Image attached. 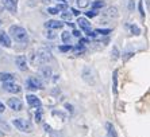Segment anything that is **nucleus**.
<instances>
[{
  "mask_svg": "<svg viewBox=\"0 0 150 137\" xmlns=\"http://www.w3.org/2000/svg\"><path fill=\"white\" fill-rule=\"evenodd\" d=\"M8 31H10L8 35H11V38L15 42H18V43H27L28 42L27 31L23 27H21V26H11Z\"/></svg>",
  "mask_w": 150,
  "mask_h": 137,
  "instance_id": "nucleus-1",
  "label": "nucleus"
},
{
  "mask_svg": "<svg viewBox=\"0 0 150 137\" xmlns=\"http://www.w3.org/2000/svg\"><path fill=\"white\" fill-rule=\"evenodd\" d=\"M12 125L18 130H21V132H26V133L31 132V124L28 122L27 120H23V118H14L12 120Z\"/></svg>",
  "mask_w": 150,
  "mask_h": 137,
  "instance_id": "nucleus-2",
  "label": "nucleus"
},
{
  "mask_svg": "<svg viewBox=\"0 0 150 137\" xmlns=\"http://www.w3.org/2000/svg\"><path fill=\"white\" fill-rule=\"evenodd\" d=\"M52 59V52L47 50V48H39L37 51V61L42 65H45Z\"/></svg>",
  "mask_w": 150,
  "mask_h": 137,
  "instance_id": "nucleus-3",
  "label": "nucleus"
},
{
  "mask_svg": "<svg viewBox=\"0 0 150 137\" xmlns=\"http://www.w3.org/2000/svg\"><path fill=\"white\" fill-rule=\"evenodd\" d=\"M26 85H27V89H30V90H41V89H43V82H42L38 77H30V78L27 79Z\"/></svg>",
  "mask_w": 150,
  "mask_h": 137,
  "instance_id": "nucleus-4",
  "label": "nucleus"
},
{
  "mask_svg": "<svg viewBox=\"0 0 150 137\" xmlns=\"http://www.w3.org/2000/svg\"><path fill=\"white\" fill-rule=\"evenodd\" d=\"M3 89L8 93H12V94H19V93L22 92V86L18 85V83H14V82H4Z\"/></svg>",
  "mask_w": 150,
  "mask_h": 137,
  "instance_id": "nucleus-5",
  "label": "nucleus"
},
{
  "mask_svg": "<svg viewBox=\"0 0 150 137\" xmlns=\"http://www.w3.org/2000/svg\"><path fill=\"white\" fill-rule=\"evenodd\" d=\"M7 105L10 106V109L15 110V112H21L22 109H23V102H22L19 98H10L7 101Z\"/></svg>",
  "mask_w": 150,
  "mask_h": 137,
  "instance_id": "nucleus-6",
  "label": "nucleus"
},
{
  "mask_svg": "<svg viewBox=\"0 0 150 137\" xmlns=\"http://www.w3.org/2000/svg\"><path fill=\"white\" fill-rule=\"evenodd\" d=\"M3 6L11 14L18 12V0H3Z\"/></svg>",
  "mask_w": 150,
  "mask_h": 137,
  "instance_id": "nucleus-7",
  "label": "nucleus"
},
{
  "mask_svg": "<svg viewBox=\"0 0 150 137\" xmlns=\"http://www.w3.org/2000/svg\"><path fill=\"white\" fill-rule=\"evenodd\" d=\"M26 101H27V103L30 105L31 108H41L42 102H41V99L38 98L37 96H34V94H28L27 97H26Z\"/></svg>",
  "mask_w": 150,
  "mask_h": 137,
  "instance_id": "nucleus-8",
  "label": "nucleus"
},
{
  "mask_svg": "<svg viewBox=\"0 0 150 137\" xmlns=\"http://www.w3.org/2000/svg\"><path fill=\"white\" fill-rule=\"evenodd\" d=\"M45 27L47 28V30H61V28L64 27V23L61 20H54V19H52V20L46 22Z\"/></svg>",
  "mask_w": 150,
  "mask_h": 137,
  "instance_id": "nucleus-9",
  "label": "nucleus"
},
{
  "mask_svg": "<svg viewBox=\"0 0 150 137\" xmlns=\"http://www.w3.org/2000/svg\"><path fill=\"white\" fill-rule=\"evenodd\" d=\"M0 45L7 48L11 47V38L8 32H6V31H0Z\"/></svg>",
  "mask_w": 150,
  "mask_h": 137,
  "instance_id": "nucleus-10",
  "label": "nucleus"
},
{
  "mask_svg": "<svg viewBox=\"0 0 150 137\" xmlns=\"http://www.w3.org/2000/svg\"><path fill=\"white\" fill-rule=\"evenodd\" d=\"M15 63H16L18 68H19L21 71H26V70H27V59H26V57H23V55L16 57Z\"/></svg>",
  "mask_w": 150,
  "mask_h": 137,
  "instance_id": "nucleus-11",
  "label": "nucleus"
},
{
  "mask_svg": "<svg viewBox=\"0 0 150 137\" xmlns=\"http://www.w3.org/2000/svg\"><path fill=\"white\" fill-rule=\"evenodd\" d=\"M77 24H79V27H80L84 32H85V31H88V30H91V23L88 22L87 17L79 16V19H77Z\"/></svg>",
  "mask_w": 150,
  "mask_h": 137,
  "instance_id": "nucleus-12",
  "label": "nucleus"
},
{
  "mask_svg": "<svg viewBox=\"0 0 150 137\" xmlns=\"http://www.w3.org/2000/svg\"><path fill=\"white\" fill-rule=\"evenodd\" d=\"M15 78L14 74L11 73H0V82L4 83V82H12Z\"/></svg>",
  "mask_w": 150,
  "mask_h": 137,
  "instance_id": "nucleus-13",
  "label": "nucleus"
},
{
  "mask_svg": "<svg viewBox=\"0 0 150 137\" xmlns=\"http://www.w3.org/2000/svg\"><path fill=\"white\" fill-rule=\"evenodd\" d=\"M41 74H42V77H45V78H47L49 79L50 77H52V68L49 67V66H42L41 67Z\"/></svg>",
  "mask_w": 150,
  "mask_h": 137,
  "instance_id": "nucleus-14",
  "label": "nucleus"
},
{
  "mask_svg": "<svg viewBox=\"0 0 150 137\" xmlns=\"http://www.w3.org/2000/svg\"><path fill=\"white\" fill-rule=\"evenodd\" d=\"M105 7V1L103 0H95L93 3H92V10L98 11V10H101V8Z\"/></svg>",
  "mask_w": 150,
  "mask_h": 137,
  "instance_id": "nucleus-15",
  "label": "nucleus"
},
{
  "mask_svg": "<svg viewBox=\"0 0 150 137\" xmlns=\"http://www.w3.org/2000/svg\"><path fill=\"white\" fill-rule=\"evenodd\" d=\"M61 39H62V42L65 45H69L70 41H72V35H70L69 31H64L62 34H61Z\"/></svg>",
  "mask_w": 150,
  "mask_h": 137,
  "instance_id": "nucleus-16",
  "label": "nucleus"
},
{
  "mask_svg": "<svg viewBox=\"0 0 150 137\" xmlns=\"http://www.w3.org/2000/svg\"><path fill=\"white\" fill-rule=\"evenodd\" d=\"M105 16H108V17H115V16H118V10H116V7H110V8H107V11H105Z\"/></svg>",
  "mask_w": 150,
  "mask_h": 137,
  "instance_id": "nucleus-17",
  "label": "nucleus"
},
{
  "mask_svg": "<svg viewBox=\"0 0 150 137\" xmlns=\"http://www.w3.org/2000/svg\"><path fill=\"white\" fill-rule=\"evenodd\" d=\"M91 3V0H76V4L79 8H87Z\"/></svg>",
  "mask_w": 150,
  "mask_h": 137,
  "instance_id": "nucleus-18",
  "label": "nucleus"
},
{
  "mask_svg": "<svg viewBox=\"0 0 150 137\" xmlns=\"http://www.w3.org/2000/svg\"><path fill=\"white\" fill-rule=\"evenodd\" d=\"M107 130H108V134L110 137H116V132H115V128H114V125H112L111 122H107Z\"/></svg>",
  "mask_w": 150,
  "mask_h": 137,
  "instance_id": "nucleus-19",
  "label": "nucleus"
},
{
  "mask_svg": "<svg viewBox=\"0 0 150 137\" xmlns=\"http://www.w3.org/2000/svg\"><path fill=\"white\" fill-rule=\"evenodd\" d=\"M73 17V15L69 12V10H67V11H64V12H61V19L62 20H68V22H70V19Z\"/></svg>",
  "mask_w": 150,
  "mask_h": 137,
  "instance_id": "nucleus-20",
  "label": "nucleus"
},
{
  "mask_svg": "<svg viewBox=\"0 0 150 137\" xmlns=\"http://www.w3.org/2000/svg\"><path fill=\"white\" fill-rule=\"evenodd\" d=\"M95 32L100 35H108L111 32V30L110 28H98V30H95Z\"/></svg>",
  "mask_w": 150,
  "mask_h": 137,
  "instance_id": "nucleus-21",
  "label": "nucleus"
},
{
  "mask_svg": "<svg viewBox=\"0 0 150 137\" xmlns=\"http://www.w3.org/2000/svg\"><path fill=\"white\" fill-rule=\"evenodd\" d=\"M130 30H131V32H133L134 35H139L141 34V30L138 28V26H135V24H131V26H130Z\"/></svg>",
  "mask_w": 150,
  "mask_h": 137,
  "instance_id": "nucleus-22",
  "label": "nucleus"
},
{
  "mask_svg": "<svg viewBox=\"0 0 150 137\" xmlns=\"http://www.w3.org/2000/svg\"><path fill=\"white\" fill-rule=\"evenodd\" d=\"M72 48H73V47H72L70 45H65V46H59L58 50H59V51H62V52H67V51H70Z\"/></svg>",
  "mask_w": 150,
  "mask_h": 137,
  "instance_id": "nucleus-23",
  "label": "nucleus"
},
{
  "mask_svg": "<svg viewBox=\"0 0 150 137\" xmlns=\"http://www.w3.org/2000/svg\"><path fill=\"white\" fill-rule=\"evenodd\" d=\"M46 38H49V39H54L56 38V34H54V31L53 30H47V32H46Z\"/></svg>",
  "mask_w": 150,
  "mask_h": 137,
  "instance_id": "nucleus-24",
  "label": "nucleus"
},
{
  "mask_svg": "<svg viewBox=\"0 0 150 137\" xmlns=\"http://www.w3.org/2000/svg\"><path fill=\"white\" fill-rule=\"evenodd\" d=\"M47 12H49V14H52V15H58L59 11L57 10L56 7H49V8H47Z\"/></svg>",
  "mask_w": 150,
  "mask_h": 137,
  "instance_id": "nucleus-25",
  "label": "nucleus"
},
{
  "mask_svg": "<svg viewBox=\"0 0 150 137\" xmlns=\"http://www.w3.org/2000/svg\"><path fill=\"white\" fill-rule=\"evenodd\" d=\"M35 121H37V122H41V121H42V112H41V109H38V113H35Z\"/></svg>",
  "mask_w": 150,
  "mask_h": 137,
  "instance_id": "nucleus-26",
  "label": "nucleus"
},
{
  "mask_svg": "<svg viewBox=\"0 0 150 137\" xmlns=\"http://www.w3.org/2000/svg\"><path fill=\"white\" fill-rule=\"evenodd\" d=\"M85 15H87V17H95L96 15H98V12L95 10H92V11H88V12H85Z\"/></svg>",
  "mask_w": 150,
  "mask_h": 137,
  "instance_id": "nucleus-27",
  "label": "nucleus"
},
{
  "mask_svg": "<svg viewBox=\"0 0 150 137\" xmlns=\"http://www.w3.org/2000/svg\"><path fill=\"white\" fill-rule=\"evenodd\" d=\"M116 77H118V71H114V77H112V78H114V93H115L116 94Z\"/></svg>",
  "mask_w": 150,
  "mask_h": 137,
  "instance_id": "nucleus-28",
  "label": "nucleus"
},
{
  "mask_svg": "<svg viewBox=\"0 0 150 137\" xmlns=\"http://www.w3.org/2000/svg\"><path fill=\"white\" fill-rule=\"evenodd\" d=\"M85 34H87V36H89V38H95V36H96V32H95V31H92V30L85 31Z\"/></svg>",
  "mask_w": 150,
  "mask_h": 137,
  "instance_id": "nucleus-29",
  "label": "nucleus"
},
{
  "mask_svg": "<svg viewBox=\"0 0 150 137\" xmlns=\"http://www.w3.org/2000/svg\"><path fill=\"white\" fill-rule=\"evenodd\" d=\"M57 10H58V11H61V10H64V11H67L68 10V6H67V4H57Z\"/></svg>",
  "mask_w": 150,
  "mask_h": 137,
  "instance_id": "nucleus-30",
  "label": "nucleus"
},
{
  "mask_svg": "<svg viewBox=\"0 0 150 137\" xmlns=\"http://www.w3.org/2000/svg\"><path fill=\"white\" fill-rule=\"evenodd\" d=\"M70 14L74 15V16H80V12H79L77 8H72V10H70Z\"/></svg>",
  "mask_w": 150,
  "mask_h": 137,
  "instance_id": "nucleus-31",
  "label": "nucleus"
},
{
  "mask_svg": "<svg viewBox=\"0 0 150 137\" xmlns=\"http://www.w3.org/2000/svg\"><path fill=\"white\" fill-rule=\"evenodd\" d=\"M72 34L76 36V38H81V31H79V30H73V32Z\"/></svg>",
  "mask_w": 150,
  "mask_h": 137,
  "instance_id": "nucleus-32",
  "label": "nucleus"
},
{
  "mask_svg": "<svg viewBox=\"0 0 150 137\" xmlns=\"http://www.w3.org/2000/svg\"><path fill=\"white\" fill-rule=\"evenodd\" d=\"M134 7H135V4H134V0H130V1H129V10L133 11Z\"/></svg>",
  "mask_w": 150,
  "mask_h": 137,
  "instance_id": "nucleus-33",
  "label": "nucleus"
},
{
  "mask_svg": "<svg viewBox=\"0 0 150 137\" xmlns=\"http://www.w3.org/2000/svg\"><path fill=\"white\" fill-rule=\"evenodd\" d=\"M139 12H141V15H142V16H145V11H143V4H142V1H139Z\"/></svg>",
  "mask_w": 150,
  "mask_h": 137,
  "instance_id": "nucleus-34",
  "label": "nucleus"
},
{
  "mask_svg": "<svg viewBox=\"0 0 150 137\" xmlns=\"http://www.w3.org/2000/svg\"><path fill=\"white\" fill-rule=\"evenodd\" d=\"M0 125H1V127H3V128H6V129H10V128H8V125H7V124H6V122H3V121H1V118H0Z\"/></svg>",
  "mask_w": 150,
  "mask_h": 137,
  "instance_id": "nucleus-35",
  "label": "nucleus"
},
{
  "mask_svg": "<svg viewBox=\"0 0 150 137\" xmlns=\"http://www.w3.org/2000/svg\"><path fill=\"white\" fill-rule=\"evenodd\" d=\"M4 110H6V106H4V103L0 102V113H3Z\"/></svg>",
  "mask_w": 150,
  "mask_h": 137,
  "instance_id": "nucleus-36",
  "label": "nucleus"
},
{
  "mask_svg": "<svg viewBox=\"0 0 150 137\" xmlns=\"http://www.w3.org/2000/svg\"><path fill=\"white\" fill-rule=\"evenodd\" d=\"M118 58V50H116V47H114V59Z\"/></svg>",
  "mask_w": 150,
  "mask_h": 137,
  "instance_id": "nucleus-37",
  "label": "nucleus"
},
{
  "mask_svg": "<svg viewBox=\"0 0 150 137\" xmlns=\"http://www.w3.org/2000/svg\"><path fill=\"white\" fill-rule=\"evenodd\" d=\"M45 129H46V130H47V132H50V129H52V128H50V127H49V125H45Z\"/></svg>",
  "mask_w": 150,
  "mask_h": 137,
  "instance_id": "nucleus-38",
  "label": "nucleus"
},
{
  "mask_svg": "<svg viewBox=\"0 0 150 137\" xmlns=\"http://www.w3.org/2000/svg\"><path fill=\"white\" fill-rule=\"evenodd\" d=\"M58 1H59V3H61V4H67V3H68L67 0H58Z\"/></svg>",
  "mask_w": 150,
  "mask_h": 137,
  "instance_id": "nucleus-39",
  "label": "nucleus"
},
{
  "mask_svg": "<svg viewBox=\"0 0 150 137\" xmlns=\"http://www.w3.org/2000/svg\"><path fill=\"white\" fill-rule=\"evenodd\" d=\"M0 136H3V132H1V130H0Z\"/></svg>",
  "mask_w": 150,
  "mask_h": 137,
  "instance_id": "nucleus-40",
  "label": "nucleus"
},
{
  "mask_svg": "<svg viewBox=\"0 0 150 137\" xmlns=\"http://www.w3.org/2000/svg\"><path fill=\"white\" fill-rule=\"evenodd\" d=\"M1 23H3V22H1V20H0V26H1Z\"/></svg>",
  "mask_w": 150,
  "mask_h": 137,
  "instance_id": "nucleus-41",
  "label": "nucleus"
},
{
  "mask_svg": "<svg viewBox=\"0 0 150 137\" xmlns=\"http://www.w3.org/2000/svg\"><path fill=\"white\" fill-rule=\"evenodd\" d=\"M70 1H72V0H70Z\"/></svg>",
  "mask_w": 150,
  "mask_h": 137,
  "instance_id": "nucleus-42",
  "label": "nucleus"
}]
</instances>
